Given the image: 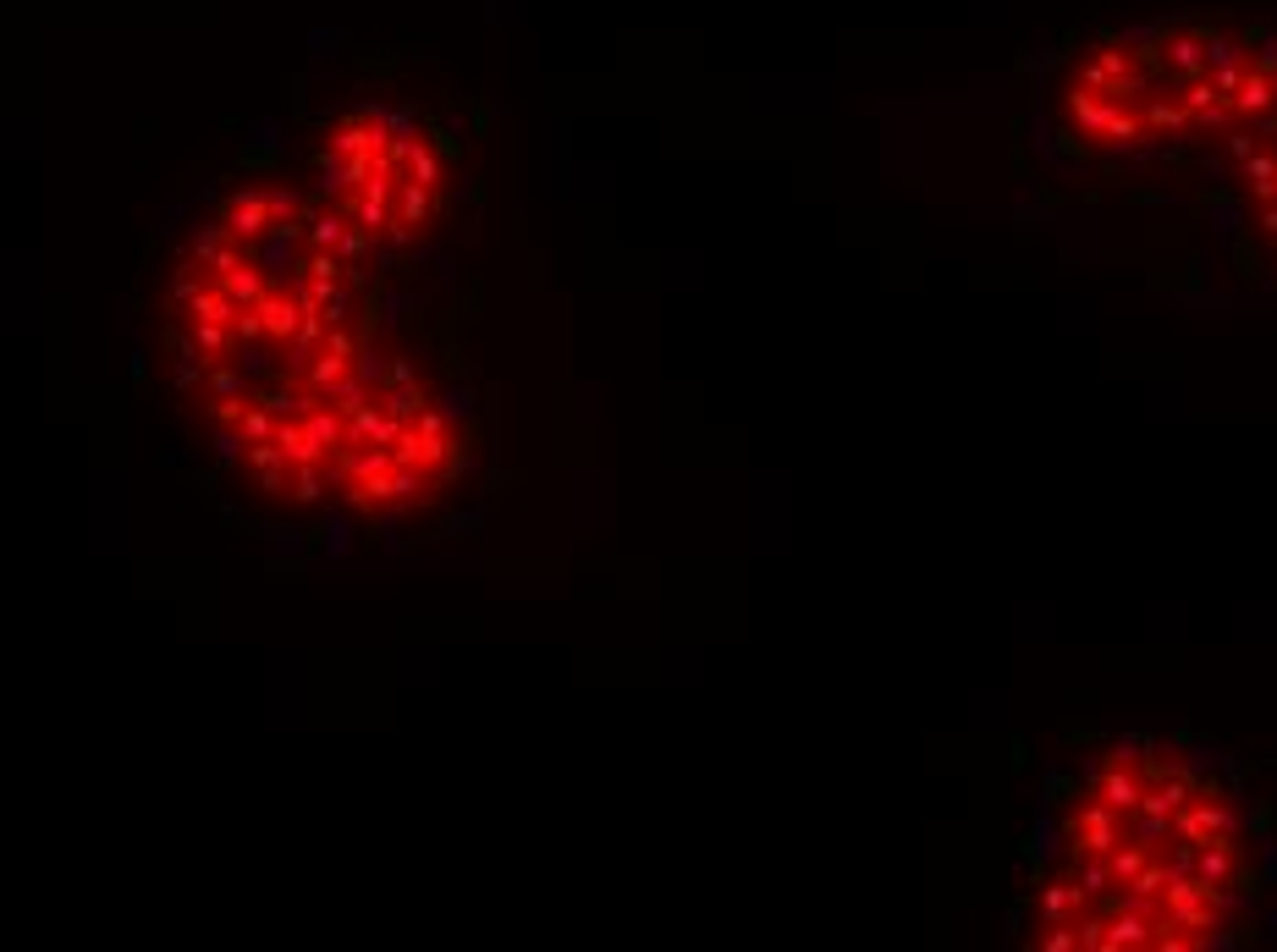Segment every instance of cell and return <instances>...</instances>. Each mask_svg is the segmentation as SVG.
<instances>
[{"mask_svg":"<svg viewBox=\"0 0 1277 952\" xmlns=\"http://www.w3.org/2000/svg\"><path fill=\"white\" fill-rule=\"evenodd\" d=\"M1256 892L1250 837L1234 788L1162 749L1118 754L1096 771L1063 826V870L1041 887L1057 925L1074 931L1096 909L1085 947H1195L1222 941Z\"/></svg>","mask_w":1277,"mask_h":952,"instance_id":"cell-1","label":"cell"},{"mask_svg":"<svg viewBox=\"0 0 1277 952\" xmlns=\"http://www.w3.org/2000/svg\"><path fill=\"white\" fill-rule=\"evenodd\" d=\"M1256 28L1162 22L1145 34H1106L1079 51L1057 83V133L1096 155H1145L1190 138H1222L1239 116Z\"/></svg>","mask_w":1277,"mask_h":952,"instance_id":"cell-2","label":"cell"},{"mask_svg":"<svg viewBox=\"0 0 1277 952\" xmlns=\"http://www.w3.org/2000/svg\"><path fill=\"white\" fill-rule=\"evenodd\" d=\"M1217 143L1244 165V199H1250V215H1256V232L1277 249V51L1266 56L1261 88L1250 94V105Z\"/></svg>","mask_w":1277,"mask_h":952,"instance_id":"cell-3","label":"cell"},{"mask_svg":"<svg viewBox=\"0 0 1277 952\" xmlns=\"http://www.w3.org/2000/svg\"><path fill=\"white\" fill-rule=\"evenodd\" d=\"M248 259H254L271 281H286V286H293V281L303 276V237H286V232L271 226L259 242H248Z\"/></svg>","mask_w":1277,"mask_h":952,"instance_id":"cell-4","label":"cell"},{"mask_svg":"<svg viewBox=\"0 0 1277 952\" xmlns=\"http://www.w3.org/2000/svg\"><path fill=\"white\" fill-rule=\"evenodd\" d=\"M221 221H226V232L237 242H259L264 232H271V204H264V187H237L232 199H226V210H221Z\"/></svg>","mask_w":1277,"mask_h":952,"instance_id":"cell-5","label":"cell"},{"mask_svg":"<svg viewBox=\"0 0 1277 952\" xmlns=\"http://www.w3.org/2000/svg\"><path fill=\"white\" fill-rule=\"evenodd\" d=\"M259 320H264V336H271V341H293L298 325H303L298 292H293V286H271V292L259 298Z\"/></svg>","mask_w":1277,"mask_h":952,"instance_id":"cell-6","label":"cell"},{"mask_svg":"<svg viewBox=\"0 0 1277 952\" xmlns=\"http://www.w3.org/2000/svg\"><path fill=\"white\" fill-rule=\"evenodd\" d=\"M397 435H402V424L375 397L358 408V413H347V447H392Z\"/></svg>","mask_w":1277,"mask_h":952,"instance_id":"cell-7","label":"cell"},{"mask_svg":"<svg viewBox=\"0 0 1277 952\" xmlns=\"http://www.w3.org/2000/svg\"><path fill=\"white\" fill-rule=\"evenodd\" d=\"M303 435H308V447L320 452V462H331L336 452L347 447V419H342V413H336L331 402H320V408L303 419Z\"/></svg>","mask_w":1277,"mask_h":952,"instance_id":"cell-8","label":"cell"},{"mask_svg":"<svg viewBox=\"0 0 1277 952\" xmlns=\"http://www.w3.org/2000/svg\"><path fill=\"white\" fill-rule=\"evenodd\" d=\"M375 402L392 413L397 424H414L419 413L430 408V397H424V385H419V380H385L380 392H375Z\"/></svg>","mask_w":1277,"mask_h":952,"instance_id":"cell-9","label":"cell"},{"mask_svg":"<svg viewBox=\"0 0 1277 952\" xmlns=\"http://www.w3.org/2000/svg\"><path fill=\"white\" fill-rule=\"evenodd\" d=\"M436 199H441V187H424V182H414V177H407V182L397 187V221L419 232V226L430 221V215H436Z\"/></svg>","mask_w":1277,"mask_h":952,"instance_id":"cell-10","label":"cell"},{"mask_svg":"<svg viewBox=\"0 0 1277 952\" xmlns=\"http://www.w3.org/2000/svg\"><path fill=\"white\" fill-rule=\"evenodd\" d=\"M221 286H226V298H232L237 309H254V303L264 298V292H271V276H264L254 259H243L237 271H226V276H221Z\"/></svg>","mask_w":1277,"mask_h":952,"instance_id":"cell-11","label":"cell"},{"mask_svg":"<svg viewBox=\"0 0 1277 952\" xmlns=\"http://www.w3.org/2000/svg\"><path fill=\"white\" fill-rule=\"evenodd\" d=\"M182 314H193V320H215V325H232V320H237V303L226 298V286H221V281H204L199 292H193V303H187Z\"/></svg>","mask_w":1277,"mask_h":952,"instance_id":"cell-12","label":"cell"},{"mask_svg":"<svg viewBox=\"0 0 1277 952\" xmlns=\"http://www.w3.org/2000/svg\"><path fill=\"white\" fill-rule=\"evenodd\" d=\"M347 221H353L347 210H325V215L308 210V215H303V249H336V242H342V232H347Z\"/></svg>","mask_w":1277,"mask_h":952,"instance_id":"cell-13","label":"cell"},{"mask_svg":"<svg viewBox=\"0 0 1277 952\" xmlns=\"http://www.w3.org/2000/svg\"><path fill=\"white\" fill-rule=\"evenodd\" d=\"M232 358H237V370L248 375V385H264V380H276V375H281V353L259 348V341H237Z\"/></svg>","mask_w":1277,"mask_h":952,"instance_id":"cell-14","label":"cell"},{"mask_svg":"<svg viewBox=\"0 0 1277 952\" xmlns=\"http://www.w3.org/2000/svg\"><path fill=\"white\" fill-rule=\"evenodd\" d=\"M342 204H347V215H353V226H364L370 237H380L385 226L397 221V210L385 204V199H370V193H347Z\"/></svg>","mask_w":1277,"mask_h":952,"instance_id":"cell-15","label":"cell"},{"mask_svg":"<svg viewBox=\"0 0 1277 952\" xmlns=\"http://www.w3.org/2000/svg\"><path fill=\"white\" fill-rule=\"evenodd\" d=\"M209 462L215 469H237V462H248V435L237 424H221L209 435Z\"/></svg>","mask_w":1277,"mask_h":952,"instance_id":"cell-16","label":"cell"},{"mask_svg":"<svg viewBox=\"0 0 1277 952\" xmlns=\"http://www.w3.org/2000/svg\"><path fill=\"white\" fill-rule=\"evenodd\" d=\"M187 336L199 341V353L209 358V363H221V358H232V348H237V336H232V325H215V320H193L187 325Z\"/></svg>","mask_w":1277,"mask_h":952,"instance_id":"cell-17","label":"cell"},{"mask_svg":"<svg viewBox=\"0 0 1277 952\" xmlns=\"http://www.w3.org/2000/svg\"><path fill=\"white\" fill-rule=\"evenodd\" d=\"M204 392H209L215 402H221V397H248L254 385H248V375L237 370L232 358H221V363H209V375H204Z\"/></svg>","mask_w":1277,"mask_h":952,"instance_id":"cell-18","label":"cell"},{"mask_svg":"<svg viewBox=\"0 0 1277 952\" xmlns=\"http://www.w3.org/2000/svg\"><path fill=\"white\" fill-rule=\"evenodd\" d=\"M204 375H209V358L199 353V341L177 336V385H182V392H193V385H204Z\"/></svg>","mask_w":1277,"mask_h":952,"instance_id":"cell-19","label":"cell"},{"mask_svg":"<svg viewBox=\"0 0 1277 952\" xmlns=\"http://www.w3.org/2000/svg\"><path fill=\"white\" fill-rule=\"evenodd\" d=\"M347 370H353V358H342V353H325V348H320V358H315V363H308V375H303V385H308V392H320V397H325V392H331V385H336V380H342Z\"/></svg>","mask_w":1277,"mask_h":952,"instance_id":"cell-20","label":"cell"},{"mask_svg":"<svg viewBox=\"0 0 1277 952\" xmlns=\"http://www.w3.org/2000/svg\"><path fill=\"white\" fill-rule=\"evenodd\" d=\"M315 358H320V341H308L303 331H298L293 341H281V375H286V380H303Z\"/></svg>","mask_w":1277,"mask_h":952,"instance_id":"cell-21","label":"cell"},{"mask_svg":"<svg viewBox=\"0 0 1277 952\" xmlns=\"http://www.w3.org/2000/svg\"><path fill=\"white\" fill-rule=\"evenodd\" d=\"M286 496H293L298 507H320V501H325V474H320V462H303V469H293V484H286Z\"/></svg>","mask_w":1277,"mask_h":952,"instance_id":"cell-22","label":"cell"},{"mask_svg":"<svg viewBox=\"0 0 1277 952\" xmlns=\"http://www.w3.org/2000/svg\"><path fill=\"white\" fill-rule=\"evenodd\" d=\"M370 397H375V392H370V385H364V380H358L353 370H347V375H342V380H336V385H331V392H325V402H331L336 413H342V419H347V413H358V408H364Z\"/></svg>","mask_w":1277,"mask_h":952,"instance_id":"cell-23","label":"cell"},{"mask_svg":"<svg viewBox=\"0 0 1277 952\" xmlns=\"http://www.w3.org/2000/svg\"><path fill=\"white\" fill-rule=\"evenodd\" d=\"M221 242H232L226 221H199V226L187 232V259H193V264H204L215 249H221Z\"/></svg>","mask_w":1277,"mask_h":952,"instance_id":"cell-24","label":"cell"},{"mask_svg":"<svg viewBox=\"0 0 1277 952\" xmlns=\"http://www.w3.org/2000/svg\"><path fill=\"white\" fill-rule=\"evenodd\" d=\"M385 370H392V358H385L380 348H370V341H358V353H353V375L370 385V392H380L385 385Z\"/></svg>","mask_w":1277,"mask_h":952,"instance_id":"cell-25","label":"cell"},{"mask_svg":"<svg viewBox=\"0 0 1277 952\" xmlns=\"http://www.w3.org/2000/svg\"><path fill=\"white\" fill-rule=\"evenodd\" d=\"M264 204H271V226H276V221H298V215H308V204L298 199L293 187H264Z\"/></svg>","mask_w":1277,"mask_h":952,"instance_id":"cell-26","label":"cell"},{"mask_svg":"<svg viewBox=\"0 0 1277 952\" xmlns=\"http://www.w3.org/2000/svg\"><path fill=\"white\" fill-rule=\"evenodd\" d=\"M237 430L248 435V447H254V441H271V435H276V413H271V408H259V402H248V408H243V419H237Z\"/></svg>","mask_w":1277,"mask_h":952,"instance_id":"cell-27","label":"cell"},{"mask_svg":"<svg viewBox=\"0 0 1277 952\" xmlns=\"http://www.w3.org/2000/svg\"><path fill=\"white\" fill-rule=\"evenodd\" d=\"M353 551V523L342 518V512H325V556L342 561Z\"/></svg>","mask_w":1277,"mask_h":952,"instance_id":"cell-28","label":"cell"},{"mask_svg":"<svg viewBox=\"0 0 1277 952\" xmlns=\"http://www.w3.org/2000/svg\"><path fill=\"white\" fill-rule=\"evenodd\" d=\"M353 314H358V292L342 281V292L320 303V320H325V325H353Z\"/></svg>","mask_w":1277,"mask_h":952,"instance_id":"cell-29","label":"cell"},{"mask_svg":"<svg viewBox=\"0 0 1277 952\" xmlns=\"http://www.w3.org/2000/svg\"><path fill=\"white\" fill-rule=\"evenodd\" d=\"M402 320H407V292H397V286H392V292H385V286H380V303H375V325H385V331H397Z\"/></svg>","mask_w":1277,"mask_h":952,"instance_id":"cell-30","label":"cell"},{"mask_svg":"<svg viewBox=\"0 0 1277 952\" xmlns=\"http://www.w3.org/2000/svg\"><path fill=\"white\" fill-rule=\"evenodd\" d=\"M474 402H479V397H474V385H452V392H441V397H436V408L446 413L452 424H457V419H468V413H474Z\"/></svg>","mask_w":1277,"mask_h":952,"instance_id":"cell-31","label":"cell"},{"mask_svg":"<svg viewBox=\"0 0 1277 952\" xmlns=\"http://www.w3.org/2000/svg\"><path fill=\"white\" fill-rule=\"evenodd\" d=\"M199 286H204V271L187 259L182 271L172 276V303H177V309H187V303H193V292H199Z\"/></svg>","mask_w":1277,"mask_h":952,"instance_id":"cell-32","label":"cell"},{"mask_svg":"<svg viewBox=\"0 0 1277 952\" xmlns=\"http://www.w3.org/2000/svg\"><path fill=\"white\" fill-rule=\"evenodd\" d=\"M370 249H375V237H370L364 226H353V221H347L342 242H336V254H342V264H347V259H370Z\"/></svg>","mask_w":1277,"mask_h":952,"instance_id":"cell-33","label":"cell"},{"mask_svg":"<svg viewBox=\"0 0 1277 952\" xmlns=\"http://www.w3.org/2000/svg\"><path fill=\"white\" fill-rule=\"evenodd\" d=\"M358 341H364V336H358L353 325H325V341H320V348H325V353H342V358H353V353H358Z\"/></svg>","mask_w":1277,"mask_h":952,"instance_id":"cell-34","label":"cell"},{"mask_svg":"<svg viewBox=\"0 0 1277 952\" xmlns=\"http://www.w3.org/2000/svg\"><path fill=\"white\" fill-rule=\"evenodd\" d=\"M248 469H254V474H264V469H286V452H281L276 441H254V447H248Z\"/></svg>","mask_w":1277,"mask_h":952,"instance_id":"cell-35","label":"cell"},{"mask_svg":"<svg viewBox=\"0 0 1277 952\" xmlns=\"http://www.w3.org/2000/svg\"><path fill=\"white\" fill-rule=\"evenodd\" d=\"M276 534V561L286 568V561H298L303 551H308V540H303V529H271Z\"/></svg>","mask_w":1277,"mask_h":952,"instance_id":"cell-36","label":"cell"},{"mask_svg":"<svg viewBox=\"0 0 1277 952\" xmlns=\"http://www.w3.org/2000/svg\"><path fill=\"white\" fill-rule=\"evenodd\" d=\"M232 336H237V341H264V320H259V303H254V309H237V320H232Z\"/></svg>","mask_w":1277,"mask_h":952,"instance_id":"cell-37","label":"cell"},{"mask_svg":"<svg viewBox=\"0 0 1277 952\" xmlns=\"http://www.w3.org/2000/svg\"><path fill=\"white\" fill-rule=\"evenodd\" d=\"M182 215H187V204H165V210L155 215V237H172V232H177V221H182Z\"/></svg>","mask_w":1277,"mask_h":952,"instance_id":"cell-38","label":"cell"},{"mask_svg":"<svg viewBox=\"0 0 1277 952\" xmlns=\"http://www.w3.org/2000/svg\"><path fill=\"white\" fill-rule=\"evenodd\" d=\"M243 397H221V402H215V419H221V424H237V419H243Z\"/></svg>","mask_w":1277,"mask_h":952,"instance_id":"cell-39","label":"cell"},{"mask_svg":"<svg viewBox=\"0 0 1277 952\" xmlns=\"http://www.w3.org/2000/svg\"><path fill=\"white\" fill-rule=\"evenodd\" d=\"M385 380H419V370L407 358H392V370H385Z\"/></svg>","mask_w":1277,"mask_h":952,"instance_id":"cell-40","label":"cell"}]
</instances>
